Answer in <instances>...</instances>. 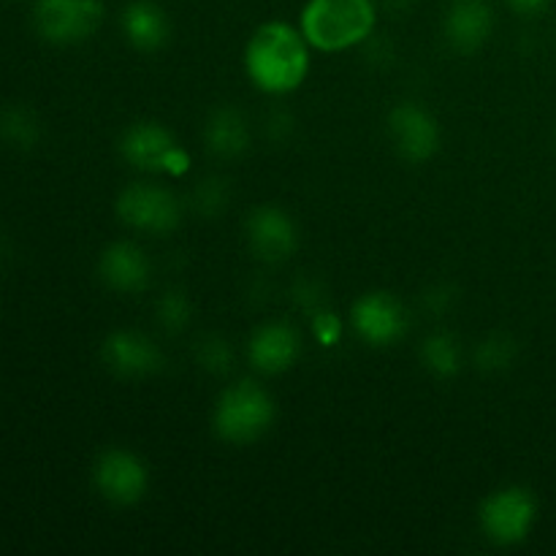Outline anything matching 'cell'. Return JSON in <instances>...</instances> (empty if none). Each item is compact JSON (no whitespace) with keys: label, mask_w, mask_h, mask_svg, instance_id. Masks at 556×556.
Masks as SVG:
<instances>
[{"label":"cell","mask_w":556,"mask_h":556,"mask_svg":"<svg viewBox=\"0 0 556 556\" xmlns=\"http://www.w3.org/2000/svg\"><path fill=\"white\" fill-rule=\"evenodd\" d=\"M199 358L206 369H212V372L217 375L231 369V348H228V342L220 340V337H210V340L199 348Z\"/></svg>","instance_id":"obj_22"},{"label":"cell","mask_w":556,"mask_h":556,"mask_svg":"<svg viewBox=\"0 0 556 556\" xmlns=\"http://www.w3.org/2000/svg\"><path fill=\"white\" fill-rule=\"evenodd\" d=\"M497 16L489 0H454L443 16V38L454 52L472 54L486 47Z\"/></svg>","instance_id":"obj_13"},{"label":"cell","mask_w":556,"mask_h":556,"mask_svg":"<svg viewBox=\"0 0 556 556\" xmlns=\"http://www.w3.org/2000/svg\"><path fill=\"white\" fill-rule=\"evenodd\" d=\"M119 30L136 52H161L172 41V20L155 0H130L119 14Z\"/></svg>","instance_id":"obj_16"},{"label":"cell","mask_w":556,"mask_h":556,"mask_svg":"<svg viewBox=\"0 0 556 556\" xmlns=\"http://www.w3.org/2000/svg\"><path fill=\"white\" fill-rule=\"evenodd\" d=\"M481 530L494 546H519L538 521V500L525 486H505L489 494L481 505Z\"/></svg>","instance_id":"obj_6"},{"label":"cell","mask_w":556,"mask_h":556,"mask_svg":"<svg viewBox=\"0 0 556 556\" xmlns=\"http://www.w3.org/2000/svg\"><path fill=\"white\" fill-rule=\"evenodd\" d=\"M150 275L152 266L147 253L128 239L106 244L98 255V277L117 293H141L150 286Z\"/></svg>","instance_id":"obj_15"},{"label":"cell","mask_w":556,"mask_h":556,"mask_svg":"<svg viewBox=\"0 0 556 556\" xmlns=\"http://www.w3.org/2000/svg\"><path fill=\"white\" fill-rule=\"evenodd\" d=\"M250 253L264 264H282L299 248V228L286 210L275 204L255 206L244 223Z\"/></svg>","instance_id":"obj_11"},{"label":"cell","mask_w":556,"mask_h":556,"mask_svg":"<svg viewBox=\"0 0 556 556\" xmlns=\"http://www.w3.org/2000/svg\"><path fill=\"white\" fill-rule=\"evenodd\" d=\"M302 356V334L291 324H264L250 334L248 362L261 375H282Z\"/></svg>","instance_id":"obj_14"},{"label":"cell","mask_w":556,"mask_h":556,"mask_svg":"<svg viewBox=\"0 0 556 556\" xmlns=\"http://www.w3.org/2000/svg\"><path fill=\"white\" fill-rule=\"evenodd\" d=\"M378 25L375 0H307L299 30L318 52H345L372 36Z\"/></svg>","instance_id":"obj_2"},{"label":"cell","mask_w":556,"mask_h":556,"mask_svg":"<svg viewBox=\"0 0 556 556\" xmlns=\"http://www.w3.org/2000/svg\"><path fill=\"white\" fill-rule=\"evenodd\" d=\"M309 43L299 27L271 20L255 27L244 47V71L266 96L299 90L309 74Z\"/></svg>","instance_id":"obj_1"},{"label":"cell","mask_w":556,"mask_h":556,"mask_svg":"<svg viewBox=\"0 0 556 556\" xmlns=\"http://www.w3.org/2000/svg\"><path fill=\"white\" fill-rule=\"evenodd\" d=\"M0 141L11 150H33L41 141V117L25 103H5L0 109Z\"/></svg>","instance_id":"obj_18"},{"label":"cell","mask_w":556,"mask_h":556,"mask_svg":"<svg viewBox=\"0 0 556 556\" xmlns=\"http://www.w3.org/2000/svg\"><path fill=\"white\" fill-rule=\"evenodd\" d=\"M114 212L128 228L152 237H166L182 220V204L177 195L150 182H134L119 190Z\"/></svg>","instance_id":"obj_7"},{"label":"cell","mask_w":556,"mask_h":556,"mask_svg":"<svg viewBox=\"0 0 556 556\" xmlns=\"http://www.w3.org/2000/svg\"><path fill=\"white\" fill-rule=\"evenodd\" d=\"M313 334L320 345H337L342 337V320L340 315L331 313V309H320L313 318Z\"/></svg>","instance_id":"obj_23"},{"label":"cell","mask_w":556,"mask_h":556,"mask_svg":"<svg viewBox=\"0 0 556 556\" xmlns=\"http://www.w3.org/2000/svg\"><path fill=\"white\" fill-rule=\"evenodd\" d=\"M101 358L117 378H150L163 369V353L144 331L119 329L101 342Z\"/></svg>","instance_id":"obj_12"},{"label":"cell","mask_w":556,"mask_h":556,"mask_svg":"<svg viewBox=\"0 0 556 556\" xmlns=\"http://www.w3.org/2000/svg\"><path fill=\"white\" fill-rule=\"evenodd\" d=\"M106 20L103 0H36L33 3V30L41 41L54 47H76L101 30Z\"/></svg>","instance_id":"obj_4"},{"label":"cell","mask_w":556,"mask_h":556,"mask_svg":"<svg viewBox=\"0 0 556 556\" xmlns=\"http://www.w3.org/2000/svg\"><path fill=\"white\" fill-rule=\"evenodd\" d=\"M421 362L434 378H454L462 369V348L448 331H434L424 340Z\"/></svg>","instance_id":"obj_19"},{"label":"cell","mask_w":556,"mask_h":556,"mask_svg":"<svg viewBox=\"0 0 556 556\" xmlns=\"http://www.w3.org/2000/svg\"><path fill=\"white\" fill-rule=\"evenodd\" d=\"M92 486L106 503L130 508L150 492V470L128 448H106L92 465Z\"/></svg>","instance_id":"obj_8"},{"label":"cell","mask_w":556,"mask_h":556,"mask_svg":"<svg viewBox=\"0 0 556 556\" xmlns=\"http://www.w3.org/2000/svg\"><path fill=\"white\" fill-rule=\"evenodd\" d=\"M206 150L223 161L242 157L250 147V125L239 109L220 106L206 117L204 125Z\"/></svg>","instance_id":"obj_17"},{"label":"cell","mask_w":556,"mask_h":556,"mask_svg":"<svg viewBox=\"0 0 556 556\" xmlns=\"http://www.w3.org/2000/svg\"><path fill=\"white\" fill-rule=\"evenodd\" d=\"M389 136L394 141V150L407 163H427L440 150V125L429 109L418 103H396L389 112Z\"/></svg>","instance_id":"obj_10"},{"label":"cell","mask_w":556,"mask_h":556,"mask_svg":"<svg viewBox=\"0 0 556 556\" xmlns=\"http://www.w3.org/2000/svg\"><path fill=\"white\" fill-rule=\"evenodd\" d=\"M157 318L166 331H182L190 324V302L182 291H168L157 304Z\"/></svg>","instance_id":"obj_21"},{"label":"cell","mask_w":556,"mask_h":556,"mask_svg":"<svg viewBox=\"0 0 556 556\" xmlns=\"http://www.w3.org/2000/svg\"><path fill=\"white\" fill-rule=\"evenodd\" d=\"M277 418V405L264 386L253 380L231 383L215 402L212 432L231 445H250L264 438Z\"/></svg>","instance_id":"obj_3"},{"label":"cell","mask_w":556,"mask_h":556,"mask_svg":"<svg viewBox=\"0 0 556 556\" xmlns=\"http://www.w3.org/2000/svg\"><path fill=\"white\" fill-rule=\"evenodd\" d=\"M476 358H478V367L489 369V372H497V369H505L514 364L516 342L503 334L489 337V340H483L481 345H478Z\"/></svg>","instance_id":"obj_20"},{"label":"cell","mask_w":556,"mask_h":556,"mask_svg":"<svg viewBox=\"0 0 556 556\" xmlns=\"http://www.w3.org/2000/svg\"><path fill=\"white\" fill-rule=\"evenodd\" d=\"M351 326L369 348H391L407 334L410 315L394 293L372 291L353 302Z\"/></svg>","instance_id":"obj_9"},{"label":"cell","mask_w":556,"mask_h":556,"mask_svg":"<svg viewBox=\"0 0 556 556\" xmlns=\"http://www.w3.org/2000/svg\"><path fill=\"white\" fill-rule=\"evenodd\" d=\"M505 3L519 16H541L552 5V0H505Z\"/></svg>","instance_id":"obj_24"},{"label":"cell","mask_w":556,"mask_h":556,"mask_svg":"<svg viewBox=\"0 0 556 556\" xmlns=\"http://www.w3.org/2000/svg\"><path fill=\"white\" fill-rule=\"evenodd\" d=\"M117 150L128 166L147 174H172L182 177L190 168V155L177 144L172 130L155 119H141L128 125L117 141Z\"/></svg>","instance_id":"obj_5"}]
</instances>
